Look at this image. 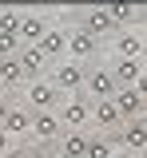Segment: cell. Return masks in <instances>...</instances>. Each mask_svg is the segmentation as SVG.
Segmentation results:
<instances>
[{
  "label": "cell",
  "mask_w": 147,
  "mask_h": 158,
  "mask_svg": "<svg viewBox=\"0 0 147 158\" xmlns=\"http://www.w3.org/2000/svg\"><path fill=\"white\" fill-rule=\"evenodd\" d=\"M131 87H135V95H139V99H143V103H147V71H143V75H139V79H135Z\"/></svg>",
  "instance_id": "7402d4cb"
},
{
  "label": "cell",
  "mask_w": 147,
  "mask_h": 158,
  "mask_svg": "<svg viewBox=\"0 0 147 158\" xmlns=\"http://www.w3.org/2000/svg\"><path fill=\"white\" fill-rule=\"evenodd\" d=\"M0 127H4V135H8V138L32 135V111H28V107H12V111H8V118H4Z\"/></svg>",
  "instance_id": "9c48e42d"
},
{
  "label": "cell",
  "mask_w": 147,
  "mask_h": 158,
  "mask_svg": "<svg viewBox=\"0 0 147 158\" xmlns=\"http://www.w3.org/2000/svg\"><path fill=\"white\" fill-rule=\"evenodd\" d=\"M60 158H72V154H60Z\"/></svg>",
  "instance_id": "4316f807"
},
{
  "label": "cell",
  "mask_w": 147,
  "mask_h": 158,
  "mask_svg": "<svg viewBox=\"0 0 147 158\" xmlns=\"http://www.w3.org/2000/svg\"><path fill=\"white\" fill-rule=\"evenodd\" d=\"M91 123H96V127H104V131L123 127V118H119V111H115V103H111V99H96V103H91Z\"/></svg>",
  "instance_id": "4fadbf2b"
},
{
  "label": "cell",
  "mask_w": 147,
  "mask_h": 158,
  "mask_svg": "<svg viewBox=\"0 0 147 158\" xmlns=\"http://www.w3.org/2000/svg\"><path fill=\"white\" fill-rule=\"evenodd\" d=\"M56 91H76V95H84V63H56V71L48 79Z\"/></svg>",
  "instance_id": "7a4b0ae2"
},
{
  "label": "cell",
  "mask_w": 147,
  "mask_h": 158,
  "mask_svg": "<svg viewBox=\"0 0 147 158\" xmlns=\"http://www.w3.org/2000/svg\"><path fill=\"white\" fill-rule=\"evenodd\" d=\"M107 71H111V79H115V87H131L135 79L143 75V63H139V59H115Z\"/></svg>",
  "instance_id": "7c38bea8"
},
{
  "label": "cell",
  "mask_w": 147,
  "mask_h": 158,
  "mask_svg": "<svg viewBox=\"0 0 147 158\" xmlns=\"http://www.w3.org/2000/svg\"><path fill=\"white\" fill-rule=\"evenodd\" d=\"M147 52V44L139 32H115V56L119 59H139Z\"/></svg>",
  "instance_id": "8fae6325"
},
{
  "label": "cell",
  "mask_w": 147,
  "mask_h": 158,
  "mask_svg": "<svg viewBox=\"0 0 147 158\" xmlns=\"http://www.w3.org/2000/svg\"><path fill=\"white\" fill-rule=\"evenodd\" d=\"M24 99H28V111H56V107H60V91H56L48 79H32Z\"/></svg>",
  "instance_id": "3957f363"
},
{
  "label": "cell",
  "mask_w": 147,
  "mask_h": 158,
  "mask_svg": "<svg viewBox=\"0 0 147 158\" xmlns=\"http://www.w3.org/2000/svg\"><path fill=\"white\" fill-rule=\"evenodd\" d=\"M20 79H24V71H20V59H16V56L0 59V83H8V87H16Z\"/></svg>",
  "instance_id": "ac0fdd59"
},
{
  "label": "cell",
  "mask_w": 147,
  "mask_h": 158,
  "mask_svg": "<svg viewBox=\"0 0 147 158\" xmlns=\"http://www.w3.org/2000/svg\"><path fill=\"white\" fill-rule=\"evenodd\" d=\"M139 36H143V44H147V12H143V32H139Z\"/></svg>",
  "instance_id": "484cf974"
},
{
  "label": "cell",
  "mask_w": 147,
  "mask_h": 158,
  "mask_svg": "<svg viewBox=\"0 0 147 158\" xmlns=\"http://www.w3.org/2000/svg\"><path fill=\"white\" fill-rule=\"evenodd\" d=\"M0 32L4 36H16L20 32V12L16 8H0Z\"/></svg>",
  "instance_id": "44dd1931"
},
{
  "label": "cell",
  "mask_w": 147,
  "mask_h": 158,
  "mask_svg": "<svg viewBox=\"0 0 147 158\" xmlns=\"http://www.w3.org/2000/svg\"><path fill=\"white\" fill-rule=\"evenodd\" d=\"M44 36H48V20L36 16V12H20V32H16L20 48H36Z\"/></svg>",
  "instance_id": "8992f818"
},
{
  "label": "cell",
  "mask_w": 147,
  "mask_h": 158,
  "mask_svg": "<svg viewBox=\"0 0 147 158\" xmlns=\"http://www.w3.org/2000/svg\"><path fill=\"white\" fill-rule=\"evenodd\" d=\"M111 138H87V146H84V158H111Z\"/></svg>",
  "instance_id": "ffe728a7"
},
{
  "label": "cell",
  "mask_w": 147,
  "mask_h": 158,
  "mask_svg": "<svg viewBox=\"0 0 147 158\" xmlns=\"http://www.w3.org/2000/svg\"><path fill=\"white\" fill-rule=\"evenodd\" d=\"M111 103H115V111H119V118H123V123H131V118H143V111H147V103L135 95V87H115Z\"/></svg>",
  "instance_id": "5b68a950"
},
{
  "label": "cell",
  "mask_w": 147,
  "mask_h": 158,
  "mask_svg": "<svg viewBox=\"0 0 147 158\" xmlns=\"http://www.w3.org/2000/svg\"><path fill=\"white\" fill-rule=\"evenodd\" d=\"M143 71H147V67H143Z\"/></svg>",
  "instance_id": "f1b7e54d"
},
{
  "label": "cell",
  "mask_w": 147,
  "mask_h": 158,
  "mask_svg": "<svg viewBox=\"0 0 147 158\" xmlns=\"http://www.w3.org/2000/svg\"><path fill=\"white\" fill-rule=\"evenodd\" d=\"M56 115H60V123L68 131H80L84 123H91V103L84 95H76V99H68L64 107H56Z\"/></svg>",
  "instance_id": "277c9868"
},
{
  "label": "cell",
  "mask_w": 147,
  "mask_h": 158,
  "mask_svg": "<svg viewBox=\"0 0 147 158\" xmlns=\"http://www.w3.org/2000/svg\"><path fill=\"white\" fill-rule=\"evenodd\" d=\"M32 135L40 138V142H56L64 135V123L56 111H32Z\"/></svg>",
  "instance_id": "52a82bcc"
},
{
  "label": "cell",
  "mask_w": 147,
  "mask_h": 158,
  "mask_svg": "<svg viewBox=\"0 0 147 158\" xmlns=\"http://www.w3.org/2000/svg\"><path fill=\"white\" fill-rule=\"evenodd\" d=\"M20 71H24V79H40L44 75V67H48V59L40 56V48H20Z\"/></svg>",
  "instance_id": "9a60e30c"
},
{
  "label": "cell",
  "mask_w": 147,
  "mask_h": 158,
  "mask_svg": "<svg viewBox=\"0 0 147 158\" xmlns=\"http://www.w3.org/2000/svg\"><path fill=\"white\" fill-rule=\"evenodd\" d=\"M107 16L115 20V28H119V24H127V20L143 16V8H135V4H107Z\"/></svg>",
  "instance_id": "d6986e66"
},
{
  "label": "cell",
  "mask_w": 147,
  "mask_h": 158,
  "mask_svg": "<svg viewBox=\"0 0 147 158\" xmlns=\"http://www.w3.org/2000/svg\"><path fill=\"white\" fill-rule=\"evenodd\" d=\"M91 52H96V40L87 36L84 28L68 36V56H72V63H84V59H91Z\"/></svg>",
  "instance_id": "5bb4252c"
},
{
  "label": "cell",
  "mask_w": 147,
  "mask_h": 158,
  "mask_svg": "<svg viewBox=\"0 0 147 158\" xmlns=\"http://www.w3.org/2000/svg\"><path fill=\"white\" fill-rule=\"evenodd\" d=\"M8 111H12V103H8V99L0 95V123H4V118H8Z\"/></svg>",
  "instance_id": "cb8c5ba5"
},
{
  "label": "cell",
  "mask_w": 147,
  "mask_h": 158,
  "mask_svg": "<svg viewBox=\"0 0 147 158\" xmlns=\"http://www.w3.org/2000/svg\"><path fill=\"white\" fill-rule=\"evenodd\" d=\"M84 91L91 99H111V95H115V79H111V71H107V67L84 71Z\"/></svg>",
  "instance_id": "ba28073f"
},
{
  "label": "cell",
  "mask_w": 147,
  "mask_h": 158,
  "mask_svg": "<svg viewBox=\"0 0 147 158\" xmlns=\"http://www.w3.org/2000/svg\"><path fill=\"white\" fill-rule=\"evenodd\" d=\"M84 32L91 40H100L107 32H115V20L107 16V8H91V12H84Z\"/></svg>",
  "instance_id": "30bf717a"
},
{
  "label": "cell",
  "mask_w": 147,
  "mask_h": 158,
  "mask_svg": "<svg viewBox=\"0 0 147 158\" xmlns=\"http://www.w3.org/2000/svg\"><path fill=\"white\" fill-rule=\"evenodd\" d=\"M111 158H135V154H127V150H111Z\"/></svg>",
  "instance_id": "d4e9b609"
},
{
  "label": "cell",
  "mask_w": 147,
  "mask_h": 158,
  "mask_svg": "<svg viewBox=\"0 0 147 158\" xmlns=\"http://www.w3.org/2000/svg\"><path fill=\"white\" fill-rule=\"evenodd\" d=\"M8 150H12V138L4 135V127H0V158H8Z\"/></svg>",
  "instance_id": "603a6c76"
},
{
  "label": "cell",
  "mask_w": 147,
  "mask_h": 158,
  "mask_svg": "<svg viewBox=\"0 0 147 158\" xmlns=\"http://www.w3.org/2000/svg\"><path fill=\"white\" fill-rule=\"evenodd\" d=\"M84 146H87L84 131H72V135H64V138H60V154H72V158H84Z\"/></svg>",
  "instance_id": "e0dca14e"
},
{
  "label": "cell",
  "mask_w": 147,
  "mask_h": 158,
  "mask_svg": "<svg viewBox=\"0 0 147 158\" xmlns=\"http://www.w3.org/2000/svg\"><path fill=\"white\" fill-rule=\"evenodd\" d=\"M143 123H147V118H143Z\"/></svg>",
  "instance_id": "f546056e"
},
{
  "label": "cell",
  "mask_w": 147,
  "mask_h": 158,
  "mask_svg": "<svg viewBox=\"0 0 147 158\" xmlns=\"http://www.w3.org/2000/svg\"><path fill=\"white\" fill-rule=\"evenodd\" d=\"M135 158H147V154H135Z\"/></svg>",
  "instance_id": "83f0119b"
},
{
  "label": "cell",
  "mask_w": 147,
  "mask_h": 158,
  "mask_svg": "<svg viewBox=\"0 0 147 158\" xmlns=\"http://www.w3.org/2000/svg\"><path fill=\"white\" fill-rule=\"evenodd\" d=\"M119 150H127V154H139V150H147V123L143 118H131V123H123L119 127V135L111 138Z\"/></svg>",
  "instance_id": "6da1fadb"
},
{
  "label": "cell",
  "mask_w": 147,
  "mask_h": 158,
  "mask_svg": "<svg viewBox=\"0 0 147 158\" xmlns=\"http://www.w3.org/2000/svg\"><path fill=\"white\" fill-rule=\"evenodd\" d=\"M36 48H40V56H44V59L64 56V52H68V32H52V28H48V36H44Z\"/></svg>",
  "instance_id": "2e32d148"
}]
</instances>
